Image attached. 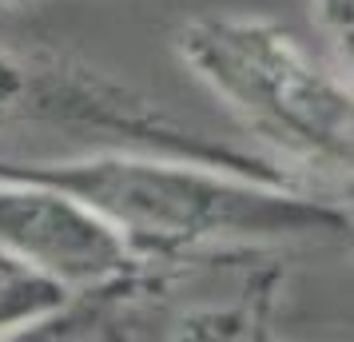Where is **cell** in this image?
<instances>
[{
    "label": "cell",
    "instance_id": "3",
    "mask_svg": "<svg viewBox=\"0 0 354 342\" xmlns=\"http://www.w3.org/2000/svg\"><path fill=\"white\" fill-rule=\"evenodd\" d=\"M64 128L96 131L131 151H156L176 160L211 163L235 175H255L271 183H299L287 167L251 155L243 147L211 140L183 128L128 84L108 80L104 72L80 64L52 48H12L0 44V131L4 128Z\"/></svg>",
    "mask_w": 354,
    "mask_h": 342
},
{
    "label": "cell",
    "instance_id": "5",
    "mask_svg": "<svg viewBox=\"0 0 354 342\" xmlns=\"http://www.w3.org/2000/svg\"><path fill=\"white\" fill-rule=\"evenodd\" d=\"M68 298V287L0 251V334H28L32 326H44Z\"/></svg>",
    "mask_w": 354,
    "mask_h": 342
},
{
    "label": "cell",
    "instance_id": "6",
    "mask_svg": "<svg viewBox=\"0 0 354 342\" xmlns=\"http://www.w3.org/2000/svg\"><path fill=\"white\" fill-rule=\"evenodd\" d=\"M310 17H315V28L326 36V44L335 48L338 64L351 68V0H310Z\"/></svg>",
    "mask_w": 354,
    "mask_h": 342
},
{
    "label": "cell",
    "instance_id": "7",
    "mask_svg": "<svg viewBox=\"0 0 354 342\" xmlns=\"http://www.w3.org/2000/svg\"><path fill=\"white\" fill-rule=\"evenodd\" d=\"M0 4H24V0H0Z\"/></svg>",
    "mask_w": 354,
    "mask_h": 342
},
{
    "label": "cell",
    "instance_id": "1",
    "mask_svg": "<svg viewBox=\"0 0 354 342\" xmlns=\"http://www.w3.org/2000/svg\"><path fill=\"white\" fill-rule=\"evenodd\" d=\"M0 180L48 183L80 199L128 243L136 259H176L215 247L290 239H346L351 211L306 196L299 183L235 175L211 163L112 151L88 160H0Z\"/></svg>",
    "mask_w": 354,
    "mask_h": 342
},
{
    "label": "cell",
    "instance_id": "2",
    "mask_svg": "<svg viewBox=\"0 0 354 342\" xmlns=\"http://www.w3.org/2000/svg\"><path fill=\"white\" fill-rule=\"evenodd\" d=\"M176 52L243 128L287 163L335 180L351 175V88L315 64L279 24L195 17L179 28Z\"/></svg>",
    "mask_w": 354,
    "mask_h": 342
},
{
    "label": "cell",
    "instance_id": "4",
    "mask_svg": "<svg viewBox=\"0 0 354 342\" xmlns=\"http://www.w3.org/2000/svg\"><path fill=\"white\" fill-rule=\"evenodd\" d=\"M0 251L72 294L112 283L140 263L80 199L32 180H0Z\"/></svg>",
    "mask_w": 354,
    "mask_h": 342
}]
</instances>
